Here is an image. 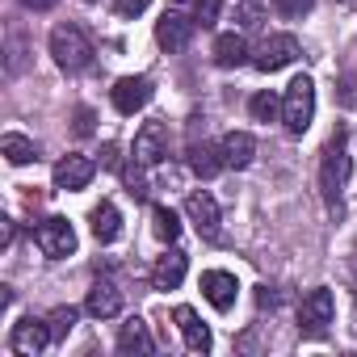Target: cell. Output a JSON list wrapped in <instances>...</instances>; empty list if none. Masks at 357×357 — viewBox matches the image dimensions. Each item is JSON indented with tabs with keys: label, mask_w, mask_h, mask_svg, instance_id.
<instances>
[{
	"label": "cell",
	"mask_w": 357,
	"mask_h": 357,
	"mask_svg": "<svg viewBox=\"0 0 357 357\" xmlns=\"http://www.w3.org/2000/svg\"><path fill=\"white\" fill-rule=\"evenodd\" d=\"M93 109H76V135H93Z\"/></svg>",
	"instance_id": "cell-31"
},
{
	"label": "cell",
	"mask_w": 357,
	"mask_h": 357,
	"mask_svg": "<svg viewBox=\"0 0 357 357\" xmlns=\"http://www.w3.org/2000/svg\"><path fill=\"white\" fill-rule=\"evenodd\" d=\"M151 101V80L147 76H122L114 84V109L118 114H139Z\"/></svg>",
	"instance_id": "cell-12"
},
{
	"label": "cell",
	"mask_w": 357,
	"mask_h": 357,
	"mask_svg": "<svg viewBox=\"0 0 357 357\" xmlns=\"http://www.w3.org/2000/svg\"><path fill=\"white\" fill-rule=\"evenodd\" d=\"M202 294H206V303L215 311H231L236 307V294H240V282L227 269H206L202 273Z\"/></svg>",
	"instance_id": "cell-10"
},
{
	"label": "cell",
	"mask_w": 357,
	"mask_h": 357,
	"mask_svg": "<svg viewBox=\"0 0 357 357\" xmlns=\"http://www.w3.org/2000/svg\"><path fill=\"white\" fill-rule=\"evenodd\" d=\"M219 9H223V0H198V17H194V22L206 30V26L219 22Z\"/></svg>",
	"instance_id": "cell-27"
},
{
	"label": "cell",
	"mask_w": 357,
	"mask_h": 357,
	"mask_svg": "<svg viewBox=\"0 0 357 357\" xmlns=\"http://www.w3.org/2000/svg\"><path fill=\"white\" fill-rule=\"evenodd\" d=\"M151 349H155V340H151L147 324H143L139 315H130V319L118 328V353H151Z\"/></svg>",
	"instance_id": "cell-18"
},
{
	"label": "cell",
	"mask_w": 357,
	"mask_h": 357,
	"mask_svg": "<svg viewBox=\"0 0 357 357\" xmlns=\"http://www.w3.org/2000/svg\"><path fill=\"white\" fill-rule=\"evenodd\" d=\"M151 227H155V236L164 244H176V236H181V219H176V211H168V206L151 211Z\"/></svg>",
	"instance_id": "cell-23"
},
{
	"label": "cell",
	"mask_w": 357,
	"mask_h": 357,
	"mask_svg": "<svg viewBox=\"0 0 357 357\" xmlns=\"http://www.w3.org/2000/svg\"><path fill=\"white\" fill-rule=\"evenodd\" d=\"M332 319H336L332 290H328V286L307 290V294H303V303H298V332H303V336H328Z\"/></svg>",
	"instance_id": "cell-4"
},
{
	"label": "cell",
	"mask_w": 357,
	"mask_h": 357,
	"mask_svg": "<svg viewBox=\"0 0 357 357\" xmlns=\"http://www.w3.org/2000/svg\"><path fill=\"white\" fill-rule=\"evenodd\" d=\"M194 26H198V22H190V17H181V13H164L160 26H155V43H160L168 55H172V51H185L190 38H194Z\"/></svg>",
	"instance_id": "cell-13"
},
{
	"label": "cell",
	"mask_w": 357,
	"mask_h": 357,
	"mask_svg": "<svg viewBox=\"0 0 357 357\" xmlns=\"http://www.w3.org/2000/svg\"><path fill=\"white\" fill-rule=\"evenodd\" d=\"M244 59H248V43H244L240 30L215 38V63H219V68H240Z\"/></svg>",
	"instance_id": "cell-19"
},
{
	"label": "cell",
	"mask_w": 357,
	"mask_h": 357,
	"mask_svg": "<svg viewBox=\"0 0 357 357\" xmlns=\"http://www.w3.org/2000/svg\"><path fill=\"white\" fill-rule=\"evenodd\" d=\"M51 55H55V63L63 72H84L93 63V43H89V34L80 26L63 22V26L51 30Z\"/></svg>",
	"instance_id": "cell-2"
},
{
	"label": "cell",
	"mask_w": 357,
	"mask_h": 357,
	"mask_svg": "<svg viewBox=\"0 0 357 357\" xmlns=\"http://www.w3.org/2000/svg\"><path fill=\"white\" fill-rule=\"evenodd\" d=\"M190 168H194L198 176H215V172L227 168V164H223V151H219V147H211V143H194V147H190Z\"/></svg>",
	"instance_id": "cell-22"
},
{
	"label": "cell",
	"mask_w": 357,
	"mask_h": 357,
	"mask_svg": "<svg viewBox=\"0 0 357 357\" xmlns=\"http://www.w3.org/2000/svg\"><path fill=\"white\" fill-rule=\"evenodd\" d=\"M147 5H151V0H114L118 17H139V13H147Z\"/></svg>",
	"instance_id": "cell-30"
},
{
	"label": "cell",
	"mask_w": 357,
	"mask_h": 357,
	"mask_svg": "<svg viewBox=\"0 0 357 357\" xmlns=\"http://www.w3.org/2000/svg\"><path fill=\"white\" fill-rule=\"evenodd\" d=\"M248 109H252V118H257V122H273V118L282 114V97H278V93H269V89H261V93L248 101Z\"/></svg>",
	"instance_id": "cell-24"
},
{
	"label": "cell",
	"mask_w": 357,
	"mask_h": 357,
	"mask_svg": "<svg viewBox=\"0 0 357 357\" xmlns=\"http://www.w3.org/2000/svg\"><path fill=\"white\" fill-rule=\"evenodd\" d=\"M185 269H190V257L181 248H168L155 265H151V286L155 290H176L185 282Z\"/></svg>",
	"instance_id": "cell-14"
},
{
	"label": "cell",
	"mask_w": 357,
	"mask_h": 357,
	"mask_svg": "<svg viewBox=\"0 0 357 357\" xmlns=\"http://www.w3.org/2000/svg\"><path fill=\"white\" fill-rule=\"evenodd\" d=\"M273 9L282 17H303V13H311V0H273Z\"/></svg>",
	"instance_id": "cell-29"
},
{
	"label": "cell",
	"mask_w": 357,
	"mask_h": 357,
	"mask_svg": "<svg viewBox=\"0 0 357 357\" xmlns=\"http://www.w3.org/2000/svg\"><path fill=\"white\" fill-rule=\"evenodd\" d=\"M0 151H5L9 164H30V160H38V143L26 139V135H17V130H9L5 139H0Z\"/></svg>",
	"instance_id": "cell-21"
},
{
	"label": "cell",
	"mask_w": 357,
	"mask_h": 357,
	"mask_svg": "<svg viewBox=\"0 0 357 357\" xmlns=\"http://www.w3.org/2000/svg\"><path fill=\"white\" fill-rule=\"evenodd\" d=\"M219 151H223V164L227 168H248L252 155H257V139L248 130H227L223 143H219Z\"/></svg>",
	"instance_id": "cell-17"
},
{
	"label": "cell",
	"mask_w": 357,
	"mask_h": 357,
	"mask_svg": "<svg viewBox=\"0 0 357 357\" xmlns=\"http://www.w3.org/2000/svg\"><path fill=\"white\" fill-rule=\"evenodd\" d=\"M349 168H353V155H349V130L336 126L332 139L324 143V160H319V190H324L328 202H336V198L344 194Z\"/></svg>",
	"instance_id": "cell-1"
},
{
	"label": "cell",
	"mask_w": 357,
	"mask_h": 357,
	"mask_svg": "<svg viewBox=\"0 0 357 357\" xmlns=\"http://www.w3.org/2000/svg\"><path fill=\"white\" fill-rule=\"evenodd\" d=\"M172 319H176V328H181V336H185L190 353H211L215 336H211V328L198 319V311H194V307H176V311H172Z\"/></svg>",
	"instance_id": "cell-16"
},
{
	"label": "cell",
	"mask_w": 357,
	"mask_h": 357,
	"mask_svg": "<svg viewBox=\"0 0 357 357\" xmlns=\"http://www.w3.org/2000/svg\"><path fill=\"white\" fill-rule=\"evenodd\" d=\"M22 5L30 9V13H47V9H55L59 0H22Z\"/></svg>",
	"instance_id": "cell-32"
},
{
	"label": "cell",
	"mask_w": 357,
	"mask_h": 357,
	"mask_svg": "<svg viewBox=\"0 0 357 357\" xmlns=\"http://www.w3.org/2000/svg\"><path fill=\"white\" fill-rule=\"evenodd\" d=\"M236 22H240L244 30H252V26L261 22V5H257V0H240V9H236Z\"/></svg>",
	"instance_id": "cell-28"
},
{
	"label": "cell",
	"mask_w": 357,
	"mask_h": 357,
	"mask_svg": "<svg viewBox=\"0 0 357 357\" xmlns=\"http://www.w3.org/2000/svg\"><path fill=\"white\" fill-rule=\"evenodd\" d=\"M84 5H93V0H84Z\"/></svg>",
	"instance_id": "cell-34"
},
{
	"label": "cell",
	"mask_w": 357,
	"mask_h": 357,
	"mask_svg": "<svg viewBox=\"0 0 357 357\" xmlns=\"http://www.w3.org/2000/svg\"><path fill=\"white\" fill-rule=\"evenodd\" d=\"M93 236H97L101 244H114V240L122 236V215H118L114 202H101V206L93 211Z\"/></svg>",
	"instance_id": "cell-20"
},
{
	"label": "cell",
	"mask_w": 357,
	"mask_h": 357,
	"mask_svg": "<svg viewBox=\"0 0 357 357\" xmlns=\"http://www.w3.org/2000/svg\"><path fill=\"white\" fill-rule=\"evenodd\" d=\"M122 181H126V190H130V198H147V176H143V164L135 160V164H126L122 168Z\"/></svg>",
	"instance_id": "cell-26"
},
{
	"label": "cell",
	"mask_w": 357,
	"mask_h": 357,
	"mask_svg": "<svg viewBox=\"0 0 357 357\" xmlns=\"http://www.w3.org/2000/svg\"><path fill=\"white\" fill-rule=\"evenodd\" d=\"M298 59V38L294 34H269L261 38V47L252 51V68L257 72H282Z\"/></svg>",
	"instance_id": "cell-6"
},
{
	"label": "cell",
	"mask_w": 357,
	"mask_h": 357,
	"mask_svg": "<svg viewBox=\"0 0 357 357\" xmlns=\"http://www.w3.org/2000/svg\"><path fill=\"white\" fill-rule=\"evenodd\" d=\"M97 176V164L89 160V155H63L59 164H55V190H68V194H76V190H84L89 181Z\"/></svg>",
	"instance_id": "cell-11"
},
{
	"label": "cell",
	"mask_w": 357,
	"mask_h": 357,
	"mask_svg": "<svg viewBox=\"0 0 357 357\" xmlns=\"http://www.w3.org/2000/svg\"><path fill=\"white\" fill-rule=\"evenodd\" d=\"M101 164H105V168H118V147H114V143H105V151H101Z\"/></svg>",
	"instance_id": "cell-33"
},
{
	"label": "cell",
	"mask_w": 357,
	"mask_h": 357,
	"mask_svg": "<svg viewBox=\"0 0 357 357\" xmlns=\"http://www.w3.org/2000/svg\"><path fill=\"white\" fill-rule=\"evenodd\" d=\"M315 118V80L311 76H294L286 97H282V122L290 135H303Z\"/></svg>",
	"instance_id": "cell-3"
},
{
	"label": "cell",
	"mask_w": 357,
	"mask_h": 357,
	"mask_svg": "<svg viewBox=\"0 0 357 357\" xmlns=\"http://www.w3.org/2000/svg\"><path fill=\"white\" fill-rule=\"evenodd\" d=\"M47 324H51V336L63 340V336L76 328V307H55V311L47 315Z\"/></svg>",
	"instance_id": "cell-25"
},
{
	"label": "cell",
	"mask_w": 357,
	"mask_h": 357,
	"mask_svg": "<svg viewBox=\"0 0 357 357\" xmlns=\"http://www.w3.org/2000/svg\"><path fill=\"white\" fill-rule=\"evenodd\" d=\"M55 336H51V324L47 319H17L13 324V332H9V349L17 353V357H38L47 344H51Z\"/></svg>",
	"instance_id": "cell-7"
},
{
	"label": "cell",
	"mask_w": 357,
	"mask_h": 357,
	"mask_svg": "<svg viewBox=\"0 0 357 357\" xmlns=\"http://www.w3.org/2000/svg\"><path fill=\"white\" fill-rule=\"evenodd\" d=\"M84 311H89L93 319H114V315H122V290H118L114 282H93L89 294H84Z\"/></svg>",
	"instance_id": "cell-15"
},
{
	"label": "cell",
	"mask_w": 357,
	"mask_h": 357,
	"mask_svg": "<svg viewBox=\"0 0 357 357\" xmlns=\"http://www.w3.org/2000/svg\"><path fill=\"white\" fill-rule=\"evenodd\" d=\"M34 244L43 248V257L63 261V257H72V252H76V231H72V223H68V219L51 215V219H43V223L34 227Z\"/></svg>",
	"instance_id": "cell-5"
},
{
	"label": "cell",
	"mask_w": 357,
	"mask_h": 357,
	"mask_svg": "<svg viewBox=\"0 0 357 357\" xmlns=\"http://www.w3.org/2000/svg\"><path fill=\"white\" fill-rule=\"evenodd\" d=\"M168 155V126L164 122H143V130L135 135V160L143 168H155Z\"/></svg>",
	"instance_id": "cell-9"
},
{
	"label": "cell",
	"mask_w": 357,
	"mask_h": 357,
	"mask_svg": "<svg viewBox=\"0 0 357 357\" xmlns=\"http://www.w3.org/2000/svg\"><path fill=\"white\" fill-rule=\"evenodd\" d=\"M185 215H190V223L198 227V236L202 240H219L223 236V215H219V202L206 194V190H194L190 198H185Z\"/></svg>",
	"instance_id": "cell-8"
}]
</instances>
